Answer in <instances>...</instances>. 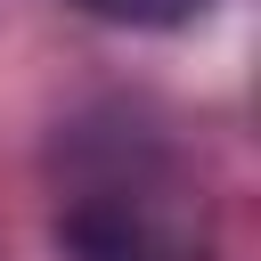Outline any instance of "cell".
<instances>
[{"mask_svg": "<svg viewBox=\"0 0 261 261\" xmlns=\"http://www.w3.org/2000/svg\"><path fill=\"white\" fill-rule=\"evenodd\" d=\"M65 261H204V220H188L171 196L147 188H98L65 220Z\"/></svg>", "mask_w": 261, "mask_h": 261, "instance_id": "obj_1", "label": "cell"}, {"mask_svg": "<svg viewBox=\"0 0 261 261\" xmlns=\"http://www.w3.org/2000/svg\"><path fill=\"white\" fill-rule=\"evenodd\" d=\"M82 8H98V16H114V24H179V16H196L204 0H82Z\"/></svg>", "mask_w": 261, "mask_h": 261, "instance_id": "obj_2", "label": "cell"}]
</instances>
